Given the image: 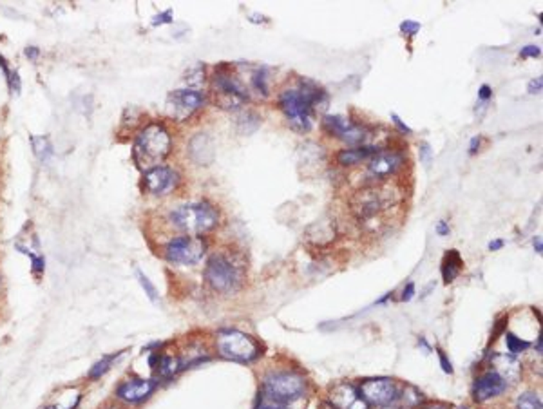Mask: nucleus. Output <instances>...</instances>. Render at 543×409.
Returning <instances> with one entry per match:
<instances>
[{"instance_id":"nucleus-1","label":"nucleus","mask_w":543,"mask_h":409,"mask_svg":"<svg viewBox=\"0 0 543 409\" xmlns=\"http://www.w3.org/2000/svg\"><path fill=\"white\" fill-rule=\"evenodd\" d=\"M326 98L323 89L310 80H301V89H288L281 95L279 107L290 127L297 132L312 129L313 107Z\"/></svg>"},{"instance_id":"nucleus-2","label":"nucleus","mask_w":543,"mask_h":409,"mask_svg":"<svg viewBox=\"0 0 543 409\" xmlns=\"http://www.w3.org/2000/svg\"><path fill=\"white\" fill-rule=\"evenodd\" d=\"M172 147V138L167 129L160 124H151L140 131L136 136L132 158L138 163V167L149 171L152 167H158L160 161H163L168 156Z\"/></svg>"},{"instance_id":"nucleus-3","label":"nucleus","mask_w":543,"mask_h":409,"mask_svg":"<svg viewBox=\"0 0 543 409\" xmlns=\"http://www.w3.org/2000/svg\"><path fill=\"white\" fill-rule=\"evenodd\" d=\"M168 221L172 223V227L183 232L185 235L200 238L217 227L220 214L208 203H187V205H180L174 208L168 216Z\"/></svg>"},{"instance_id":"nucleus-4","label":"nucleus","mask_w":543,"mask_h":409,"mask_svg":"<svg viewBox=\"0 0 543 409\" xmlns=\"http://www.w3.org/2000/svg\"><path fill=\"white\" fill-rule=\"evenodd\" d=\"M205 279L214 292L234 294L243 286L244 268L227 254H214L205 267Z\"/></svg>"},{"instance_id":"nucleus-5","label":"nucleus","mask_w":543,"mask_h":409,"mask_svg":"<svg viewBox=\"0 0 543 409\" xmlns=\"http://www.w3.org/2000/svg\"><path fill=\"white\" fill-rule=\"evenodd\" d=\"M212 92L221 109H237L248 102L247 87L227 64L216 68V75L212 76Z\"/></svg>"},{"instance_id":"nucleus-6","label":"nucleus","mask_w":543,"mask_h":409,"mask_svg":"<svg viewBox=\"0 0 543 409\" xmlns=\"http://www.w3.org/2000/svg\"><path fill=\"white\" fill-rule=\"evenodd\" d=\"M216 346L223 358L244 364L256 361L261 354L259 344L240 330H221L216 337Z\"/></svg>"},{"instance_id":"nucleus-7","label":"nucleus","mask_w":543,"mask_h":409,"mask_svg":"<svg viewBox=\"0 0 543 409\" xmlns=\"http://www.w3.org/2000/svg\"><path fill=\"white\" fill-rule=\"evenodd\" d=\"M263 390L264 397L286 404L303 397L306 391V381L303 375L294 373V371H279L264 378Z\"/></svg>"},{"instance_id":"nucleus-8","label":"nucleus","mask_w":543,"mask_h":409,"mask_svg":"<svg viewBox=\"0 0 543 409\" xmlns=\"http://www.w3.org/2000/svg\"><path fill=\"white\" fill-rule=\"evenodd\" d=\"M207 252V243L194 235H178L165 245V259L174 265H196Z\"/></svg>"},{"instance_id":"nucleus-9","label":"nucleus","mask_w":543,"mask_h":409,"mask_svg":"<svg viewBox=\"0 0 543 409\" xmlns=\"http://www.w3.org/2000/svg\"><path fill=\"white\" fill-rule=\"evenodd\" d=\"M392 196L393 194H389V191H384V188H364L353 198V212L360 221H373L384 208L392 207Z\"/></svg>"},{"instance_id":"nucleus-10","label":"nucleus","mask_w":543,"mask_h":409,"mask_svg":"<svg viewBox=\"0 0 543 409\" xmlns=\"http://www.w3.org/2000/svg\"><path fill=\"white\" fill-rule=\"evenodd\" d=\"M359 391L366 404L380 405V408L395 404L400 397L399 386L392 378H366L359 384Z\"/></svg>"},{"instance_id":"nucleus-11","label":"nucleus","mask_w":543,"mask_h":409,"mask_svg":"<svg viewBox=\"0 0 543 409\" xmlns=\"http://www.w3.org/2000/svg\"><path fill=\"white\" fill-rule=\"evenodd\" d=\"M205 105V95L196 89H178L167 98V111L172 118L187 119Z\"/></svg>"},{"instance_id":"nucleus-12","label":"nucleus","mask_w":543,"mask_h":409,"mask_svg":"<svg viewBox=\"0 0 543 409\" xmlns=\"http://www.w3.org/2000/svg\"><path fill=\"white\" fill-rule=\"evenodd\" d=\"M404 165V154L399 151H379L370 158L367 163V176L373 181L386 179L387 176L395 174Z\"/></svg>"},{"instance_id":"nucleus-13","label":"nucleus","mask_w":543,"mask_h":409,"mask_svg":"<svg viewBox=\"0 0 543 409\" xmlns=\"http://www.w3.org/2000/svg\"><path fill=\"white\" fill-rule=\"evenodd\" d=\"M141 183H144V191H147L149 194L165 196L176 188L178 174L172 171V169L158 165V167H152L149 169V171H145L144 181Z\"/></svg>"},{"instance_id":"nucleus-14","label":"nucleus","mask_w":543,"mask_h":409,"mask_svg":"<svg viewBox=\"0 0 543 409\" xmlns=\"http://www.w3.org/2000/svg\"><path fill=\"white\" fill-rule=\"evenodd\" d=\"M323 125L330 134L343 139V142L346 143L357 145V143L366 142V129H364L362 125L353 124V122H350L348 118H343V116H326Z\"/></svg>"},{"instance_id":"nucleus-15","label":"nucleus","mask_w":543,"mask_h":409,"mask_svg":"<svg viewBox=\"0 0 543 409\" xmlns=\"http://www.w3.org/2000/svg\"><path fill=\"white\" fill-rule=\"evenodd\" d=\"M156 386L154 378H129L116 388V397L127 404H140L154 393Z\"/></svg>"},{"instance_id":"nucleus-16","label":"nucleus","mask_w":543,"mask_h":409,"mask_svg":"<svg viewBox=\"0 0 543 409\" xmlns=\"http://www.w3.org/2000/svg\"><path fill=\"white\" fill-rule=\"evenodd\" d=\"M328 400L335 409H367L366 400L360 397V391L352 382H339L330 388Z\"/></svg>"},{"instance_id":"nucleus-17","label":"nucleus","mask_w":543,"mask_h":409,"mask_svg":"<svg viewBox=\"0 0 543 409\" xmlns=\"http://www.w3.org/2000/svg\"><path fill=\"white\" fill-rule=\"evenodd\" d=\"M505 388H507L505 381H503L498 373H495V371H489V373L482 375V377L475 382L473 395H475V400L485 402L489 400V398L498 397L500 393H503Z\"/></svg>"},{"instance_id":"nucleus-18","label":"nucleus","mask_w":543,"mask_h":409,"mask_svg":"<svg viewBox=\"0 0 543 409\" xmlns=\"http://www.w3.org/2000/svg\"><path fill=\"white\" fill-rule=\"evenodd\" d=\"M493 364L496 366L495 373H498L505 381V384L507 382H518L522 366L515 357H511V355H495Z\"/></svg>"},{"instance_id":"nucleus-19","label":"nucleus","mask_w":543,"mask_h":409,"mask_svg":"<svg viewBox=\"0 0 543 409\" xmlns=\"http://www.w3.org/2000/svg\"><path fill=\"white\" fill-rule=\"evenodd\" d=\"M379 152V149L372 147V145H362V147L355 149H343V151L337 152V163L343 165V167H352L357 163L364 161V159L372 158Z\"/></svg>"},{"instance_id":"nucleus-20","label":"nucleus","mask_w":543,"mask_h":409,"mask_svg":"<svg viewBox=\"0 0 543 409\" xmlns=\"http://www.w3.org/2000/svg\"><path fill=\"white\" fill-rule=\"evenodd\" d=\"M198 139L201 143L200 147H198L196 143L190 142L192 159L200 163V165H208L214 159V143H212V139L207 134H198Z\"/></svg>"},{"instance_id":"nucleus-21","label":"nucleus","mask_w":543,"mask_h":409,"mask_svg":"<svg viewBox=\"0 0 543 409\" xmlns=\"http://www.w3.org/2000/svg\"><path fill=\"white\" fill-rule=\"evenodd\" d=\"M462 265H463V261L456 250H451L449 254H446V257H443V261H442L443 281L446 282L455 281L456 275H458L460 270H462Z\"/></svg>"},{"instance_id":"nucleus-22","label":"nucleus","mask_w":543,"mask_h":409,"mask_svg":"<svg viewBox=\"0 0 543 409\" xmlns=\"http://www.w3.org/2000/svg\"><path fill=\"white\" fill-rule=\"evenodd\" d=\"M158 371H160V377L163 378H171L174 377V375L178 373V371L183 368V364H181V361L178 357H160V361H158Z\"/></svg>"},{"instance_id":"nucleus-23","label":"nucleus","mask_w":543,"mask_h":409,"mask_svg":"<svg viewBox=\"0 0 543 409\" xmlns=\"http://www.w3.org/2000/svg\"><path fill=\"white\" fill-rule=\"evenodd\" d=\"M118 355H120V354H116V355H107V357L100 358V361L96 362V364L92 366L91 370H89L87 377L91 378V381H96V378L104 377V375L107 373V371L112 368V362H114L116 358H118Z\"/></svg>"},{"instance_id":"nucleus-24","label":"nucleus","mask_w":543,"mask_h":409,"mask_svg":"<svg viewBox=\"0 0 543 409\" xmlns=\"http://www.w3.org/2000/svg\"><path fill=\"white\" fill-rule=\"evenodd\" d=\"M516 408L518 409H543L542 398L536 393H523L520 395L516 400Z\"/></svg>"},{"instance_id":"nucleus-25","label":"nucleus","mask_w":543,"mask_h":409,"mask_svg":"<svg viewBox=\"0 0 543 409\" xmlns=\"http://www.w3.org/2000/svg\"><path fill=\"white\" fill-rule=\"evenodd\" d=\"M252 85H254V89H256V91L259 92L261 96H267L268 95V75H267V69L261 68V69H257L256 73H254V76H252Z\"/></svg>"},{"instance_id":"nucleus-26","label":"nucleus","mask_w":543,"mask_h":409,"mask_svg":"<svg viewBox=\"0 0 543 409\" xmlns=\"http://www.w3.org/2000/svg\"><path fill=\"white\" fill-rule=\"evenodd\" d=\"M505 344H507V350L511 351L512 355L522 354V351H525L529 348L527 341H522V339H518L516 335H512V334L505 335Z\"/></svg>"},{"instance_id":"nucleus-27","label":"nucleus","mask_w":543,"mask_h":409,"mask_svg":"<svg viewBox=\"0 0 543 409\" xmlns=\"http://www.w3.org/2000/svg\"><path fill=\"white\" fill-rule=\"evenodd\" d=\"M136 275H138V281H140L141 288H144V290H145V294H147V297L151 299V301H156V299H158L156 286L152 285L151 279H149L147 275H145L144 272H140V270H136Z\"/></svg>"},{"instance_id":"nucleus-28","label":"nucleus","mask_w":543,"mask_h":409,"mask_svg":"<svg viewBox=\"0 0 543 409\" xmlns=\"http://www.w3.org/2000/svg\"><path fill=\"white\" fill-rule=\"evenodd\" d=\"M400 31H402L404 35H416V33L420 31V24L419 22H413V20H406V22L400 24Z\"/></svg>"},{"instance_id":"nucleus-29","label":"nucleus","mask_w":543,"mask_h":409,"mask_svg":"<svg viewBox=\"0 0 543 409\" xmlns=\"http://www.w3.org/2000/svg\"><path fill=\"white\" fill-rule=\"evenodd\" d=\"M420 161L424 165H429V161H431V147L426 142L420 143Z\"/></svg>"},{"instance_id":"nucleus-30","label":"nucleus","mask_w":543,"mask_h":409,"mask_svg":"<svg viewBox=\"0 0 543 409\" xmlns=\"http://www.w3.org/2000/svg\"><path fill=\"white\" fill-rule=\"evenodd\" d=\"M256 409H286V405L281 404V402H276V400H272V398H264L263 402H261L259 405H257Z\"/></svg>"},{"instance_id":"nucleus-31","label":"nucleus","mask_w":543,"mask_h":409,"mask_svg":"<svg viewBox=\"0 0 543 409\" xmlns=\"http://www.w3.org/2000/svg\"><path fill=\"white\" fill-rule=\"evenodd\" d=\"M539 53H542V49L538 48V46H527V48H523L522 49V58H536V56H539Z\"/></svg>"},{"instance_id":"nucleus-32","label":"nucleus","mask_w":543,"mask_h":409,"mask_svg":"<svg viewBox=\"0 0 543 409\" xmlns=\"http://www.w3.org/2000/svg\"><path fill=\"white\" fill-rule=\"evenodd\" d=\"M392 119H393V124H395L397 127H399V131L402 132V134H412V132H413L412 129H409L406 124H404V122H402V119H400V116L397 115V112H392Z\"/></svg>"},{"instance_id":"nucleus-33","label":"nucleus","mask_w":543,"mask_h":409,"mask_svg":"<svg viewBox=\"0 0 543 409\" xmlns=\"http://www.w3.org/2000/svg\"><path fill=\"white\" fill-rule=\"evenodd\" d=\"M439 358H440V364H442V370L446 371V373H453L451 362L448 361V357H446V354H443L442 350H439Z\"/></svg>"},{"instance_id":"nucleus-34","label":"nucleus","mask_w":543,"mask_h":409,"mask_svg":"<svg viewBox=\"0 0 543 409\" xmlns=\"http://www.w3.org/2000/svg\"><path fill=\"white\" fill-rule=\"evenodd\" d=\"M542 85H543V78H542V76H538V78H534V80H531V82H529V92H531V95H534V92H539V91H542Z\"/></svg>"},{"instance_id":"nucleus-35","label":"nucleus","mask_w":543,"mask_h":409,"mask_svg":"<svg viewBox=\"0 0 543 409\" xmlns=\"http://www.w3.org/2000/svg\"><path fill=\"white\" fill-rule=\"evenodd\" d=\"M491 96H493V89L489 87L488 84H483L482 87H480V91H478V98L483 100V102H488V100L491 98Z\"/></svg>"},{"instance_id":"nucleus-36","label":"nucleus","mask_w":543,"mask_h":409,"mask_svg":"<svg viewBox=\"0 0 543 409\" xmlns=\"http://www.w3.org/2000/svg\"><path fill=\"white\" fill-rule=\"evenodd\" d=\"M171 15H172V11H165L163 15H158L156 18L152 20V24H154V26H158V24H165V22H172Z\"/></svg>"},{"instance_id":"nucleus-37","label":"nucleus","mask_w":543,"mask_h":409,"mask_svg":"<svg viewBox=\"0 0 543 409\" xmlns=\"http://www.w3.org/2000/svg\"><path fill=\"white\" fill-rule=\"evenodd\" d=\"M413 292H415V285H413V282H409V285H407L406 290H404L402 301H409V299L413 297Z\"/></svg>"},{"instance_id":"nucleus-38","label":"nucleus","mask_w":543,"mask_h":409,"mask_svg":"<svg viewBox=\"0 0 543 409\" xmlns=\"http://www.w3.org/2000/svg\"><path fill=\"white\" fill-rule=\"evenodd\" d=\"M436 232H439L440 235H448V234H449L448 223H446V221H440L439 225H436Z\"/></svg>"},{"instance_id":"nucleus-39","label":"nucleus","mask_w":543,"mask_h":409,"mask_svg":"<svg viewBox=\"0 0 543 409\" xmlns=\"http://www.w3.org/2000/svg\"><path fill=\"white\" fill-rule=\"evenodd\" d=\"M478 147H480V138H478V136H476V138L471 139V145H469V152H471V154H475V152L478 151Z\"/></svg>"},{"instance_id":"nucleus-40","label":"nucleus","mask_w":543,"mask_h":409,"mask_svg":"<svg viewBox=\"0 0 543 409\" xmlns=\"http://www.w3.org/2000/svg\"><path fill=\"white\" fill-rule=\"evenodd\" d=\"M502 247H503L502 239H496V241L489 243V250H498V248H502Z\"/></svg>"},{"instance_id":"nucleus-41","label":"nucleus","mask_w":543,"mask_h":409,"mask_svg":"<svg viewBox=\"0 0 543 409\" xmlns=\"http://www.w3.org/2000/svg\"><path fill=\"white\" fill-rule=\"evenodd\" d=\"M26 55H28L29 58L35 60L36 56H38V49H36V48H28V49H26Z\"/></svg>"},{"instance_id":"nucleus-42","label":"nucleus","mask_w":543,"mask_h":409,"mask_svg":"<svg viewBox=\"0 0 543 409\" xmlns=\"http://www.w3.org/2000/svg\"><path fill=\"white\" fill-rule=\"evenodd\" d=\"M424 409H448L446 405L442 404H433V405H428V408H424Z\"/></svg>"},{"instance_id":"nucleus-43","label":"nucleus","mask_w":543,"mask_h":409,"mask_svg":"<svg viewBox=\"0 0 543 409\" xmlns=\"http://www.w3.org/2000/svg\"><path fill=\"white\" fill-rule=\"evenodd\" d=\"M534 247L538 248V252H542V238L534 239Z\"/></svg>"},{"instance_id":"nucleus-44","label":"nucleus","mask_w":543,"mask_h":409,"mask_svg":"<svg viewBox=\"0 0 543 409\" xmlns=\"http://www.w3.org/2000/svg\"><path fill=\"white\" fill-rule=\"evenodd\" d=\"M321 409H335V408H333V405L330 404V402H326V404H323V405H321Z\"/></svg>"},{"instance_id":"nucleus-45","label":"nucleus","mask_w":543,"mask_h":409,"mask_svg":"<svg viewBox=\"0 0 543 409\" xmlns=\"http://www.w3.org/2000/svg\"><path fill=\"white\" fill-rule=\"evenodd\" d=\"M44 409H60V408H58V405H45Z\"/></svg>"}]
</instances>
